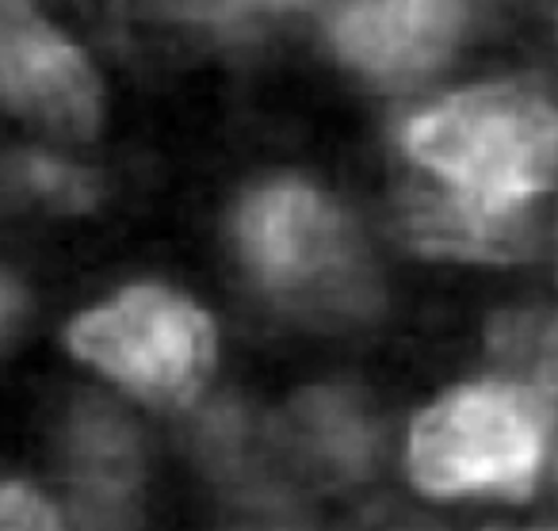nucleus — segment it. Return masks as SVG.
<instances>
[{"mask_svg": "<svg viewBox=\"0 0 558 531\" xmlns=\"http://www.w3.org/2000/svg\"><path fill=\"white\" fill-rule=\"evenodd\" d=\"M402 146L448 200L489 218H535L555 184L558 119L524 81L474 85L413 116Z\"/></svg>", "mask_w": 558, "mask_h": 531, "instance_id": "nucleus-1", "label": "nucleus"}, {"mask_svg": "<svg viewBox=\"0 0 558 531\" xmlns=\"http://www.w3.org/2000/svg\"><path fill=\"white\" fill-rule=\"evenodd\" d=\"M555 390L517 375L451 386L413 417L405 474L433 500H524L550 462Z\"/></svg>", "mask_w": 558, "mask_h": 531, "instance_id": "nucleus-2", "label": "nucleus"}, {"mask_svg": "<svg viewBox=\"0 0 558 531\" xmlns=\"http://www.w3.org/2000/svg\"><path fill=\"white\" fill-rule=\"evenodd\" d=\"M81 363L146 401H187L215 371V322L169 287H126L65 333Z\"/></svg>", "mask_w": 558, "mask_h": 531, "instance_id": "nucleus-3", "label": "nucleus"}, {"mask_svg": "<svg viewBox=\"0 0 558 531\" xmlns=\"http://www.w3.org/2000/svg\"><path fill=\"white\" fill-rule=\"evenodd\" d=\"M238 245L248 271L291 302L349 299L360 245L333 200L306 184H271L238 210Z\"/></svg>", "mask_w": 558, "mask_h": 531, "instance_id": "nucleus-4", "label": "nucleus"}, {"mask_svg": "<svg viewBox=\"0 0 558 531\" xmlns=\"http://www.w3.org/2000/svg\"><path fill=\"white\" fill-rule=\"evenodd\" d=\"M0 100L62 138H93L100 126V81L88 58L20 0L0 12Z\"/></svg>", "mask_w": 558, "mask_h": 531, "instance_id": "nucleus-5", "label": "nucleus"}, {"mask_svg": "<svg viewBox=\"0 0 558 531\" xmlns=\"http://www.w3.org/2000/svg\"><path fill=\"white\" fill-rule=\"evenodd\" d=\"M471 0H360L341 12L333 43L367 77L417 81L459 47Z\"/></svg>", "mask_w": 558, "mask_h": 531, "instance_id": "nucleus-6", "label": "nucleus"}, {"mask_svg": "<svg viewBox=\"0 0 558 531\" xmlns=\"http://www.w3.org/2000/svg\"><path fill=\"white\" fill-rule=\"evenodd\" d=\"M405 230L425 253L463 256V261H520L539 238L535 218L478 215L436 188L413 192L405 200Z\"/></svg>", "mask_w": 558, "mask_h": 531, "instance_id": "nucleus-7", "label": "nucleus"}, {"mask_svg": "<svg viewBox=\"0 0 558 531\" xmlns=\"http://www.w3.org/2000/svg\"><path fill=\"white\" fill-rule=\"evenodd\" d=\"M24 180L32 192H39L43 200L62 210H85L96 200V180L77 165L54 161V157H27Z\"/></svg>", "mask_w": 558, "mask_h": 531, "instance_id": "nucleus-8", "label": "nucleus"}, {"mask_svg": "<svg viewBox=\"0 0 558 531\" xmlns=\"http://www.w3.org/2000/svg\"><path fill=\"white\" fill-rule=\"evenodd\" d=\"M0 531H70V520L35 485L0 482Z\"/></svg>", "mask_w": 558, "mask_h": 531, "instance_id": "nucleus-9", "label": "nucleus"}, {"mask_svg": "<svg viewBox=\"0 0 558 531\" xmlns=\"http://www.w3.org/2000/svg\"><path fill=\"white\" fill-rule=\"evenodd\" d=\"M16 306H20L16 287H12L9 279L0 276V340H4V333H9V325H12V317H16Z\"/></svg>", "mask_w": 558, "mask_h": 531, "instance_id": "nucleus-10", "label": "nucleus"}, {"mask_svg": "<svg viewBox=\"0 0 558 531\" xmlns=\"http://www.w3.org/2000/svg\"><path fill=\"white\" fill-rule=\"evenodd\" d=\"M482 531H555L547 523H532V528H482Z\"/></svg>", "mask_w": 558, "mask_h": 531, "instance_id": "nucleus-11", "label": "nucleus"}]
</instances>
